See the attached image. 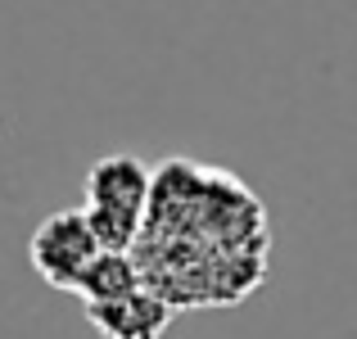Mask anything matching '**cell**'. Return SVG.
I'll list each match as a JSON object with an SVG mask.
<instances>
[{
	"label": "cell",
	"instance_id": "6da1fadb",
	"mask_svg": "<svg viewBox=\"0 0 357 339\" xmlns=\"http://www.w3.org/2000/svg\"><path fill=\"white\" fill-rule=\"evenodd\" d=\"M149 199H154V172L136 154H105L86 172V213L100 249L131 253L145 235Z\"/></svg>",
	"mask_w": 357,
	"mask_h": 339
},
{
	"label": "cell",
	"instance_id": "7a4b0ae2",
	"mask_svg": "<svg viewBox=\"0 0 357 339\" xmlns=\"http://www.w3.org/2000/svg\"><path fill=\"white\" fill-rule=\"evenodd\" d=\"M100 253L105 249H100V240H96V231H91V222H86L82 209L50 213V218L32 231V240H27L32 271L50 289H63V294L77 289V280L86 276V267L100 258Z\"/></svg>",
	"mask_w": 357,
	"mask_h": 339
},
{
	"label": "cell",
	"instance_id": "3957f363",
	"mask_svg": "<svg viewBox=\"0 0 357 339\" xmlns=\"http://www.w3.org/2000/svg\"><path fill=\"white\" fill-rule=\"evenodd\" d=\"M86 322L96 326L100 339H163L172 322V303L149 285H140L109 303H86Z\"/></svg>",
	"mask_w": 357,
	"mask_h": 339
},
{
	"label": "cell",
	"instance_id": "277c9868",
	"mask_svg": "<svg viewBox=\"0 0 357 339\" xmlns=\"http://www.w3.org/2000/svg\"><path fill=\"white\" fill-rule=\"evenodd\" d=\"M145 285V271H140V262L131 258V253H100L96 262L86 267V276L77 280V289L73 294L82 299V308L86 303H109V299H122L131 294V289Z\"/></svg>",
	"mask_w": 357,
	"mask_h": 339
}]
</instances>
